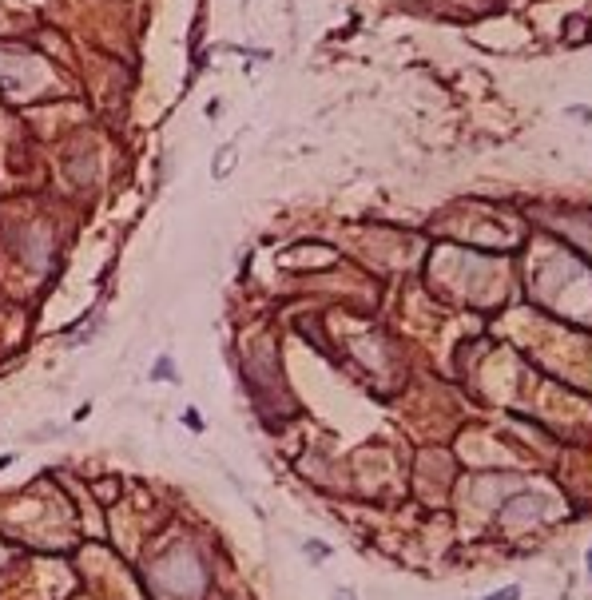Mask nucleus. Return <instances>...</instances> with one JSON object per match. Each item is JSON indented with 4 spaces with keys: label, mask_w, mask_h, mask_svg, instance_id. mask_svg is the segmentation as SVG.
<instances>
[{
    "label": "nucleus",
    "mask_w": 592,
    "mask_h": 600,
    "mask_svg": "<svg viewBox=\"0 0 592 600\" xmlns=\"http://www.w3.org/2000/svg\"><path fill=\"white\" fill-rule=\"evenodd\" d=\"M306 552H311V560H326L330 557V545L326 540H306Z\"/></svg>",
    "instance_id": "nucleus-1"
},
{
    "label": "nucleus",
    "mask_w": 592,
    "mask_h": 600,
    "mask_svg": "<svg viewBox=\"0 0 592 600\" xmlns=\"http://www.w3.org/2000/svg\"><path fill=\"white\" fill-rule=\"evenodd\" d=\"M485 600H521V589H501V592H493V596H485Z\"/></svg>",
    "instance_id": "nucleus-2"
},
{
    "label": "nucleus",
    "mask_w": 592,
    "mask_h": 600,
    "mask_svg": "<svg viewBox=\"0 0 592 600\" xmlns=\"http://www.w3.org/2000/svg\"><path fill=\"white\" fill-rule=\"evenodd\" d=\"M160 374H163V378H175V374H171V362H167V358H163L160 366H155V378H160Z\"/></svg>",
    "instance_id": "nucleus-3"
},
{
    "label": "nucleus",
    "mask_w": 592,
    "mask_h": 600,
    "mask_svg": "<svg viewBox=\"0 0 592 600\" xmlns=\"http://www.w3.org/2000/svg\"><path fill=\"white\" fill-rule=\"evenodd\" d=\"M338 600H354V596H346V592H338Z\"/></svg>",
    "instance_id": "nucleus-4"
},
{
    "label": "nucleus",
    "mask_w": 592,
    "mask_h": 600,
    "mask_svg": "<svg viewBox=\"0 0 592 600\" xmlns=\"http://www.w3.org/2000/svg\"><path fill=\"white\" fill-rule=\"evenodd\" d=\"M588 572H592V549H588Z\"/></svg>",
    "instance_id": "nucleus-5"
}]
</instances>
